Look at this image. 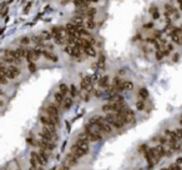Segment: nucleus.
Segmentation results:
<instances>
[{
	"label": "nucleus",
	"mask_w": 182,
	"mask_h": 170,
	"mask_svg": "<svg viewBox=\"0 0 182 170\" xmlns=\"http://www.w3.org/2000/svg\"><path fill=\"white\" fill-rule=\"evenodd\" d=\"M45 113H46V115L50 116L51 119L54 120V123L58 125V123H59V109H58V104H54V103L49 104L47 108H46V110H45Z\"/></svg>",
	"instance_id": "nucleus-1"
},
{
	"label": "nucleus",
	"mask_w": 182,
	"mask_h": 170,
	"mask_svg": "<svg viewBox=\"0 0 182 170\" xmlns=\"http://www.w3.org/2000/svg\"><path fill=\"white\" fill-rule=\"evenodd\" d=\"M81 90L85 93H92V79L89 76H85L81 80Z\"/></svg>",
	"instance_id": "nucleus-2"
},
{
	"label": "nucleus",
	"mask_w": 182,
	"mask_h": 170,
	"mask_svg": "<svg viewBox=\"0 0 182 170\" xmlns=\"http://www.w3.org/2000/svg\"><path fill=\"white\" fill-rule=\"evenodd\" d=\"M20 75V69L16 66V65H9L6 69V76L9 78V80L15 79Z\"/></svg>",
	"instance_id": "nucleus-3"
},
{
	"label": "nucleus",
	"mask_w": 182,
	"mask_h": 170,
	"mask_svg": "<svg viewBox=\"0 0 182 170\" xmlns=\"http://www.w3.org/2000/svg\"><path fill=\"white\" fill-rule=\"evenodd\" d=\"M39 148H40L41 150H44L46 153H49V154H51V151H53L55 149V143H51V141H45V140H41L39 141Z\"/></svg>",
	"instance_id": "nucleus-4"
},
{
	"label": "nucleus",
	"mask_w": 182,
	"mask_h": 170,
	"mask_svg": "<svg viewBox=\"0 0 182 170\" xmlns=\"http://www.w3.org/2000/svg\"><path fill=\"white\" fill-rule=\"evenodd\" d=\"M71 154H72V155H75L76 158L79 159V158H82L84 155H86V151H85V150H82L81 148L77 145V144H74L72 148H71Z\"/></svg>",
	"instance_id": "nucleus-5"
},
{
	"label": "nucleus",
	"mask_w": 182,
	"mask_h": 170,
	"mask_svg": "<svg viewBox=\"0 0 182 170\" xmlns=\"http://www.w3.org/2000/svg\"><path fill=\"white\" fill-rule=\"evenodd\" d=\"M153 151H155V155L157 159H161L165 155H167V150L163 148V145H158V146L153 148Z\"/></svg>",
	"instance_id": "nucleus-6"
},
{
	"label": "nucleus",
	"mask_w": 182,
	"mask_h": 170,
	"mask_svg": "<svg viewBox=\"0 0 182 170\" xmlns=\"http://www.w3.org/2000/svg\"><path fill=\"white\" fill-rule=\"evenodd\" d=\"M15 51V55H16V58L18 59H24V58H26L28 56V49H25V48H19V49H16V50H14Z\"/></svg>",
	"instance_id": "nucleus-7"
},
{
	"label": "nucleus",
	"mask_w": 182,
	"mask_h": 170,
	"mask_svg": "<svg viewBox=\"0 0 182 170\" xmlns=\"http://www.w3.org/2000/svg\"><path fill=\"white\" fill-rule=\"evenodd\" d=\"M66 164H67V165H70V166H74V165H76V164H77V158L70 153V154L66 156Z\"/></svg>",
	"instance_id": "nucleus-8"
},
{
	"label": "nucleus",
	"mask_w": 182,
	"mask_h": 170,
	"mask_svg": "<svg viewBox=\"0 0 182 170\" xmlns=\"http://www.w3.org/2000/svg\"><path fill=\"white\" fill-rule=\"evenodd\" d=\"M64 96H65V95H64V94H61L60 91H59V93H56V94L54 95L55 103L58 104V105H62L64 101H65V98H64Z\"/></svg>",
	"instance_id": "nucleus-9"
},
{
	"label": "nucleus",
	"mask_w": 182,
	"mask_h": 170,
	"mask_svg": "<svg viewBox=\"0 0 182 170\" xmlns=\"http://www.w3.org/2000/svg\"><path fill=\"white\" fill-rule=\"evenodd\" d=\"M42 55H44L46 59L51 60V61H56V60H58V56H56V55L53 53V51H47V50H44V51H42Z\"/></svg>",
	"instance_id": "nucleus-10"
},
{
	"label": "nucleus",
	"mask_w": 182,
	"mask_h": 170,
	"mask_svg": "<svg viewBox=\"0 0 182 170\" xmlns=\"http://www.w3.org/2000/svg\"><path fill=\"white\" fill-rule=\"evenodd\" d=\"M132 89H133L132 81H128V80H124L122 81V85H121V91H124V90H132Z\"/></svg>",
	"instance_id": "nucleus-11"
},
{
	"label": "nucleus",
	"mask_w": 182,
	"mask_h": 170,
	"mask_svg": "<svg viewBox=\"0 0 182 170\" xmlns=\"http://www.w3.org/2000/svg\"><path fill=\"white\" fill-rule=\"evenodd\" d=\"M109 78L107 76H102L100 78V80H99V85L101 86V88H109Z\"/></svg>",
	"instance_id": "nucleus-12"
},
{
	"label": "nucleus",
	"mask_w": 182,
	"mask_h": 170,
	"mask_svg": "<svg viewBox=\"0 0 182 170\" xmlns=\"http://www.w3.org/2000/svg\"><path fill=\"white\" fill-rule=\"evenodd\" d=\"M85 26L86 29H94L95 28V21H94V18H87L85 20Z\"/></svg>",
	"instance_id": "nucleus-13"
},
{
	"label": "nucleus",
	"mask_w": 182,
	"mask_h": 170,
	"mask_svg": "<svg viewBox=\"0 0 182 170\" xmlns=\"http://www.w3.org/2000/svg\"><path fill=\"white\" fill-rule=\"evenodd\" d=\"M59 90H60V93L64 94V95H66L69 91H70V89H69V86L66 84H60L59 85Z\"/></svg>",
	"instance_id": "nucleus-14"
},
{
	"label": "nucleus",
	"mask_w": 182,
	"mask_h": 170,
	"mask_svg": "<svg viewBox=\"0 0 182 170\" xmlns=\"http://www.w3.org/2000/svg\"><path fill=\"white\" fill-rule=\"evenodd\" d=\"M84 53L86 55H89V56H95L96 55V51H95V49L92 46H89V48H86V49L84 50Z\"/></svg>",
	"instance_id": "nucleus-15"
},
{
	"label": "nucleus",
	"mask_w": 182,
	"mask_h": 170,
	"mask_svg": "<svg viewBox=\"0 0 182 170\" xmlns=\"http://www.w3.org/2000/svg\"><path fill=\"white\" fill-rule=\"evenodd\" d=\"M147 96H149V91H147L146 89H141L140 91H138V98H140V99L144 100V99H146Z\"/></svg>",
	"instance_id": "nucleus-16"
},
{
	"label": "nucleus",
	"mask_w": 182,
	"mask_h": 170,
	"mask_svg": "<svg viewBox=\"0 0 182 170\" xmlns=\"http://www.w3.org/2000/svg\"><path fill=\"white\" fill-rule=\"evenodd\" d=\"M41 38L44 39V40H50V39L53 38V34H51V31H42Z\"/></svg>",
	"instance_id": "nucleus-17"
},
{
	"label": "nucleus",
	"mask_w": 182,
	"mask_h": 170,
	"mask_svg": "<svg viewBox=\"0 0 182 170\" xmlns=\"http://www.w3.org/2000/svg\"><path fill=\"white\" fill-rule=\"evenodd\" d=\"M71 105H72V99H71V98L65 99V101H64V104H62V106H64L65 109H69Z\"/></svg>",
	"instance_id": "nucleus-18"
},
{
	"label": "nucleus",
	"mask_w": 182,
	"mask_h": 170,
	"mask_svg": "<svg viewBox=\"0 0 182 170\" xmlns=\"http://www.w3.org/2000/svg\"><path fill=\"white\" fill-rule=\"evenodd\" d=\"M150 13L152 14V18H153V19H158V18H160V11L156 9V8H152Z\"/></svg>",
	"instance_id": "nucleus-19"
},
{
	"label": "nucleus",
	"mask_w": 182,
	"mask_h": 170,
	"mask_svg": "<svg viewBox=\"0 0 182 170\" xmlns=\"http://www.w3.org/2000/svg\"><path fill=\"white\" fill-rule=\"evenodd\" d=\"M136 108L138 109V110H144V109H145V101H144V100H142V99L138 100L137 104H136Z\"/></svg>",
	"instance_id": "nucleus-20"
},
{
	"label": "nucleus",
	"mask_w": 182,
	"mask_h": 170,
	"mask_svg": "<svg viewBox=\"0 0 182 170\" xmlns=\"http://www.w3.org/2000/svg\"><path fill=\"white\" fill-rule=\"evenodd\" d=\"M153 38L156 39V40H161L162 38V33L158 31V30H153Z\"/></svg>",
	"instance_id": "nucleus-21"
},
{
	"label": "nucleus",
	"mask_w": 182,
	"mask_h": 170,
	"mask_svg": "<svg viewBox=\"0 0 182 170\" xmlns=\"http://www.w3.org/2000/svg\"><path fill=\"white\" fill-rule=\"evenodd\" d=\"M28 68H29V71L30 73H34L36 70V66H35V63H29V65H28Z\"/></svg>",
	"instance_id": "nucleus-22"
},
{
	"label": "nucleus",
	"mask_w": 182,
	"mask_h": 170,
	"mask_svg": "<svg viewBox=\"0 0 182 170\" xmlns=\"http://www.w3.org/2000/svg\"><path fill=\"white\" fill-rule=\"evenodd\" d=\"M8 80H9V78L6 76V74H1V84L3 85H5V84H8Z\"/></svg>",
	"instance_id": "nucleus-23"
},
{
	"label": "nucleus",
	"mask_w": 182,
	"mask_h": 170,
	"mask_svg": "<svg viewBox=\"0 0 182 170\" xmlns=\"http://www.w3.org/2000/svg\"><path fill=\"white\" fill-rule=\"evenodd\" d=\"M30 41H31V39H30V38H23V39L20 40V43H21L23 45H26V44H29Z\"/></svg>",
	"instance_id": "nucleus-24"
},
{
	"label": "nucleus",
	"mask_w": 182,
	"mask_h": 170,
	"mask_svg": "<svg viewBox=\"0 0 182 170\" xmlns=\"http://www.w3.org/2000/svg\"><path fill=\"white\" fill-rule=\"evenodd\" d=\"M70 93H71L72 96H76V95H77V90H76V88H75L74 85L70 86Z\"/></svg>",
	"instance_id": "nucleus-25"
},
{
	"label": "nucleus",
	"mask_w": 182,
	"mask_h": 170,
	"mask_svg": "<svg viewBox=\"0 0 182 170\" xmlns=\"http://www.w3.org/2000/svg\"><path fill=\"white\" fill-rule=\"evenodd\" d=\"M167 169L168 170H181L180 165H177V164H173V165H171V166H168Z\"/></svg>",
	"instance_id": "nucleus-26"
},
{
	"label": "nucleus",
	"mask_w": 182,
	"mask_h": 170,
	"mask_svg": "<svg viewBox=\"0 0 182 170\" xmlns=\"http://www.w3.org/2000/svg\"><path fill=\"white\" fill-rule=\"evenodd\" d=\"M6 13H8V8L5 4H3V9H1V16H5L6 15Z\"/></svg>",
	"instance_id": "nucleus-27"
},
{
	"label": "nucleus",
	"mask_w": 182,
	"mask_h": 170,
	"mask_svg": "<svg viewBox=\"0 0 182 170\" xmlns=\"http://www.w3.org/2000/svg\"><path fill=\"white\" fill-rule=\"evenodd\" d=\"M152 26H153L152 23H147V24H145V28H146V29H151Z\"/></svg>",
	"instance_id": "nucleus-28"
},
{
	"label": "nucleus",
	"mask_w": 182,
	"mask_h": 170,
	"mask_svg": "<svg viewBox=\"0 0 182 170\" xmlns=\"http://www.w3.org/2000/svg\"><path fill=\"white\" fill-rule=\"evenodd\" d=\"M60 170H70V169H69V165H64V166L60 168Z\"/></svg>",
	"instance_id": "nucleus-29"
},
{
	"label": "nucleus",
	"mask_w": 182,
	"mask_h": 170,
	"mask_svg": "<svg viewBox=\"0 0 182 170\" xmlns=\"http://www.w3.org/2000/svg\"><path fill=\"white\" fill-rule=\"evenodd\" d=\"M176 164H177V165L182 164V158H178V159H177V160H176Z\"/></svg>",
	"instance_id": "nucleus-30"
},
{
	"label": "nucleus",
	"mask_w": 182,
	"mask_h": 170,
	"mask_svg": "<svg viewBox=\"0 0 182 170\" xmlns=\"http://www.w3.org/2000/svg\"><path fill=\"white\" fill-rule=\"evenodd\" d=\"M177 60H178V54H176L173 56V61H177Z\"/></svg>",
	"instance_id": "nucleus-31"
},
{
	"label": "nucleus",
	"mask_w": 182,
	"mask_h": 170,
	"mask_svg": "<svg viewBox=\"0 0 182 170\" xmlns=\"http://www.w3.org/2000/svg\"><path fill=\"white\" fill-rule=\"evenodd\" d=\"M177 3H178V5H180V9L182 10V0H177Z\"/></svg>",
	"instance_id": "nucleus-32"
},
{
	"label": "nucleus",
	"mask_w": 182,
	"mask_h": 170,
	"mask_svg": "<svg viewBox=\"0 0 182 170\" xmlns=\"http://www.w3.org/2000/svg\"><path fill=\"white\" fill-rule=\"evenodd\" d=\"M99 0H91V3H97Z\"/></svg>",
	"instance_id": "nucleus-33"
},
{
	"label": "nucleus",
	"mask_w": 182,
	"mask_h": 170,
	"mask_svg": "<svg viewBox=\"0 0 182 170\" xmlns=\"http://www.w3.org/2000/svg\"><path fill=\"white\" fill-rule=\"evenodd\" d=\"M180 123H181V124H182V118H181V120H180Z\"/></svg>",
	"instance_id": "nucleus-34"
}]
</instances>
